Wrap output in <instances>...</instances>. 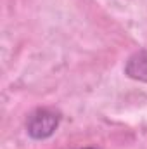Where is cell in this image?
<instances>
[{"label": "cell", "instance_id": "3", "mask_svg": "<svg viewBox=\"0 0 147 149\" xmlns=\"http://www.w3.org/2000/svg\"><path fill=\"white\" fill-rule=\"evenodd\" d=\"M85 149H95V148H85Z\"/></svg>", "mask_w": 147, "mask_h": 149}, {"label": "cell", "instance_id": "2", "mask_svg": "<svg viewBox=\"0 0 147 149\" xmlns=\"http://www.w3.org/2000/svg\"><path fill=\"white\" fill-rule=\"evenodd\" d=\"M125 73L133 80L147 81V49H142L130 56L125 66Z\"/></svg>", "mask_w": 147, "mask_h": 149}, {"label": "cell", "instance_id": "1", "mask_svg": "<svg viewBox=\"0 0 147 149\" xmlns=\"http://www.w3.org/2000/svg\"><path fill=\"white\" fill-rule=\"evenodd\" d=\"M61 125V113L49 108H38L26 120V132L33 141H45L55 134Z\"/></svg>", "mask_w": 147, "mask_h": 149}]
</instances>
